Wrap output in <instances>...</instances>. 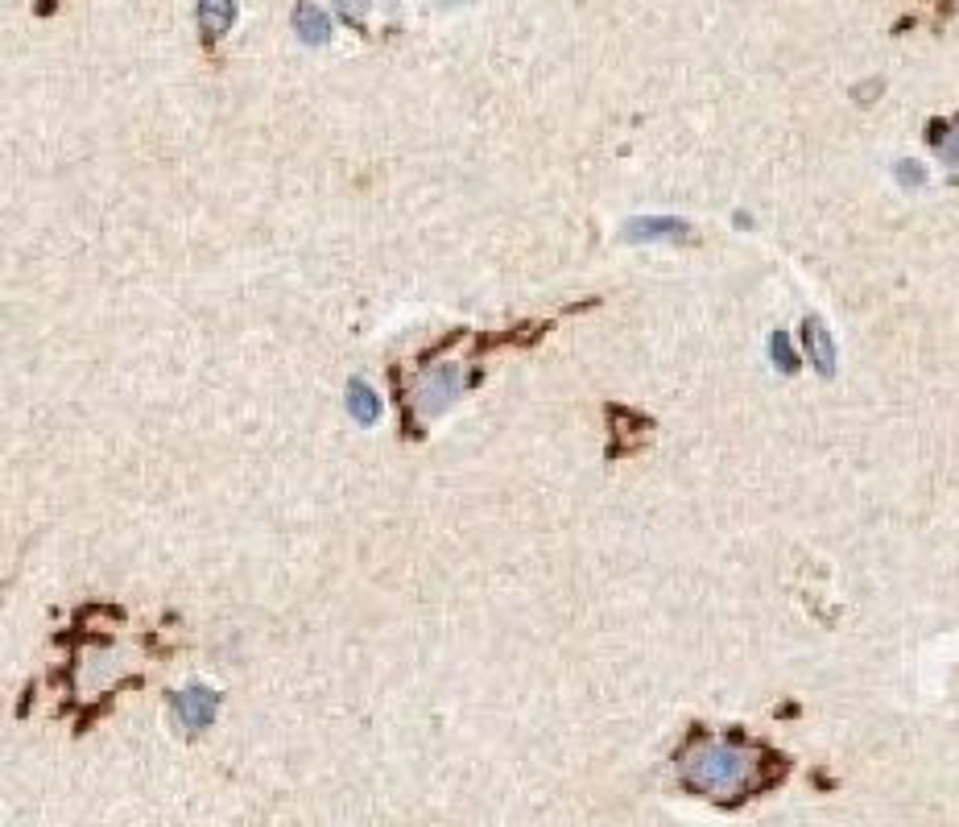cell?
I'll return each instance as SVG.
<instances>
[{
  "label": "cell",
  "instance_id": "cell-9",
  "mask_svg": "<svg viewBox=\"0 0 959 827\" xmlns=\"http://www.w3.org/2000/svg\"><path fill=\"white\" fill-rule=\"evenodd\" d=\"M939 153H943V162L959 166V125H951V129L939 133Z\"/></svg>",
  "mask_w": 959,
  "mask_h": 827
},
{
  "label": "cell",
  "instance_id": "cell-5",
  "mask_svg": "<svg viewBox=\"0 0 959 827\" xmlns=\"http://www.w3.org/2000/svg\"><path fill=\"white\" fill-rule=\"evenodd\" d=\"M807 348H811V360H815V369L823 377L835 373V348H831V335L823 331L819 319H807Z\"/></svg>",
  "mask_w": 959,
  "mask_h": 827
},
{
  "label": "cell",
  "instance_id": "cell-7",
  "mask_svg": "<svg viewBox=\"0 0 959 827\" xmlns=\"http://www.w3.org/2000/svg\"><path fill=\"white\" fill-rule=\"evenodd\" d=\"M199 17H203V34H207V38H215V34H224V29L232 25V17H236V5H232V0H203Z\"/></svg>",
  "mask_w": 959,
  "mask_h": 827
},
{
  "label": "cell",
  "instance_id": "cell-4",
  "mask_svg": "<svg viewBox=\"0 0 959 827\" xmlns=\"http://www.w3.org/2000/svg\"><path fill=\"white\" fill-rule=\"evenodd\" d=\"M691 228L683 224V220H674V216H654V220H629L625 224V232H621V240H629V244H645V240H678V236H687Z\"/></svg>",
  "mask_w": 959,
  "mask_h": 827
},
{
  "label": "cell",
  "instance_id": "cell-11",
  "mask_svg": "<svg viewBox=\"0 0 959 827\" xmlns=\"http://www.w3.org/2000/svg\"><path fill=\"white\" fill-rule=\"evenodd\" d=\"M902 174H906V178H914V182H918V178H922V170H918V166H910V162H906V166H902Z\"/></svg>",
  "mask_w": 959,
  "mask_h": 827
},
{
  "label": "cell",
  "instance_id": "cell-2",
  "mask_svg": "<svg viewBox=\"0 0 959 827\" xmlns=\"http://www.w3.org/2000/svg\"><path fill=\"white\" fill-rule=\"evenodd\" d=\"M215 712H220V695L211 687H187L174 695V716L187 732H203L215 720Z\"/></svg>",
  "mask_w": 959,
  "mask_h": 827
},
{
  "label": "cell",
  "instance_id": "cell-8",
  "mask_svg": "<svg viewBox=\"0 0 959 827\" xmlns=\"http://www.w3.org/2000/svg\"><path fill=\"white\" fill-rule=\"evenodd\" d=\"M298 34H302L306 46H323L331 38V25H327V17L319 9H302L298 13Z\"/></svg>",
  "mask_w": 959,
  "mask_h": 827
},
{
  "label": "cell",
  "instance_id": "cell-6",
  "mask_svg": "<svg viewBox=\"0 0 959 827\" xmlns=\"http://www.w3.org/2000/svg\"><path fill=\"white\" fill-rule=\"evenodd\" d=\"M348 410H352L356 422L368 426V422H377V414H381V397L368 389L364 381H352V385H348Z\"/></svg>",
  "mask_w": 959,
  "mask_h": 827
},
{
  "label": "cell",
  "instance_id": "cell-1",
  "mask_svg": "<svg viewBox=\"0 0 959 827\" xmlns=\"http://www.w3.org/2000/svg\"><path fill=\"white\" fill-rule=\"evenodd\" d=\"M757 774V757L740 745H699L691 749V757L683 761V778L695 786V790H707V794H736L745 790Z\"/></svg>",
  "mask_w": 959,
  "mask_h": 827
},
{
  "label": "cell",
  "instance_id": "cell-3",
  "mask_svg": "<svg viewBox=\"0 0 959 827\" xmlns=\"http://www.w3.org/2000/svg\"><path fill=\"white\" fill-rule=\"evenodd\" d=\"M459 369H435V373H430L422 385H418V397H414V402H418V410L422 414H443L451 402H455V397H459Z\"/></svg>",
  "mask_w": 959,
  "mask_h": 827
},
{
  "label": "cell",
  "instance_id": "cell-10",
  "mask_svg": "<svg viewBox=\"0 0 959 827\" xmlns=\"http://www.w3.org/2000/svg\"><path fill=\"white\" fill-rule=\"evenodd\" d=\"M769 344H773V360H778V369H786V373H790V369H794V352H790V340H786V335L778 331V335H773Z\"/></svg>",
  "mask_w": 959,
  "mask_h": 827
}]
</instances>
